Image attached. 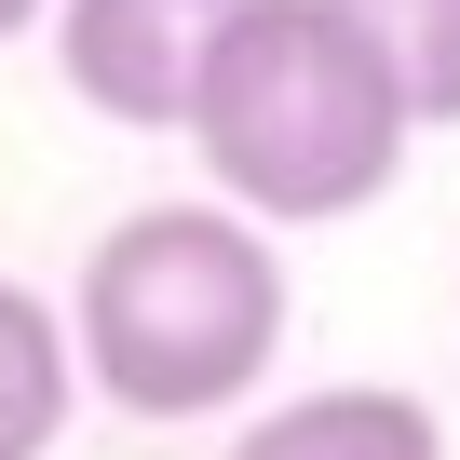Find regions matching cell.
Returning a JSON list of instances; mask_svg holds the SVG:
<instances>
[{
  "instance_id": "3",
  "label": "cell",
  "mask_w": 460,
  "mask_h": 460,
  "mask_svg": "<svg viewBox=\"0 0 460 460\" xmlns=\"http://www.w3.org/2000/svg\"><path fill=\"white\" fill-rule=\"evenodd\" d=\"M258 0H55V68L95 122L122 136H190V95L203 68L230 55Z\"/></svg>"
},
{
  "instance_id": "4",
  "label": "cell",
  "mask_w": 460,
  "mask_h": 460,
  "mask_svg": "<svg viewBox=\"0 0 460 460\" xmlns=\"http://www.w3.org/2000/svg\"><path fill=\"white\" fill-rule=\"evenodd\" d=\"M217 460H447V420L393 379H325V393L258 406Z\"/></svg>"
},
{
  "instance_id": "1",
  "label": "cell",
  "mask_w": 460,
  "mask_h": 460,
  "mask_svg": "<svg viewBox=\"0 0 460 460\" xmlns=\"http://www.w3.org/2000/svg\"><path fill=\"white\" fill-rule=\"evenodd\" d=\"M285 244L244 203H136L95 230V258L68 285V339L82 379L122 420H217L244 406L285 352Z\"/></svg>"
},
{
  "instance_id": "2",
  "label": "cell",
  "mask_w": 460,
  "mask_h": 460,
  "mask_svg": "<svg viewBox=\"0 0 460 460\" xmlns=\"http://www.w3.org/2000/svg\"><path fill=\"white\" fill-rule=\"evenodd\" d=\"M406 136H420V109L393 95V68L366 55L339 0H258L190 95V149H203L217 203H244L258 230L366 217L406 176Z\"/></svg>"
},
{
  "instance_id": "6",
  "label": "cell",
  "mask_w": 460,
  "mask_h": 460,
  "mask_svg": "<svg viewBox=\"0 0 460 460\" xmlns=\"http://www.w3.org/2000/svg\"><path fill=\"white\" fill-rule=\"evenodd\" d=\"M420 122H460V0H339Z\"/></svg>"
},
{
  "instance_id": "7",
  "label": "cell",
  "mask_w": 460,
  "mask_h": 460,
  "mask_svg": "<svg viewBox=\"0 0 460 460\" xmlns=\"http://www.w3.org/2000/svg\"><path fill=\"white\" fill-rule=\"evenodd\" d=\"M28 28H55V0H0V41H28Z\"/></svg>"
},
{
  "instance_id": "5",
  "label": "cell",
  "mask_w": 460,
  "mask_h": 460,
  "mask_svg": "<svg viewBox=\"0 0 460 460\" xmlns=\"http://www.w3.org/2000/svg\"><path fill=\"white\" fill-rule=\"evenodd\" d=\"M68 393H82V339L41 285L0 271V460H55L68 447Z\"/></svg>"
}]
</instances>
